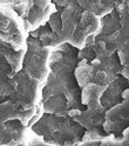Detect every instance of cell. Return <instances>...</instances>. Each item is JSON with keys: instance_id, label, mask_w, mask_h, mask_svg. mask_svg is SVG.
<instances>
[{"instance_id": "5bb4252c", "label": "cell", "mask_w": 129, "mask_h": 146, "mask_svg": "<svg viewBox=\"0 0 129 146\" xmlns=\"http://www.w3.org/2000/svg\"><path fill=\"white\" fill-rule=\"evenodd\" d=\"M100 1H103V0H100Z\"/></svg>"}, {"instance_id": "7a4b0ae2", "label": "cell", "mask_w": 129, "mask_h": 146, "mask_svg": "<svg viewBox=\"0 0 129 146\" xmlns=\"http://www.w3.org/2000/svg\"><path fill=\"white\" fill-rule=\"evenodd\" d=\"M36 106L34 108L24 110L18 103L7 100L0 104V124L7 123L10 120H20L21 125L27 126L35 113Z\"/></svg>"}, {"instance_id": "30bf717a", "label": "cell", "mask_w": 129, "mask_h": 146, "mask_svg": "<svg viewBox=\"0 0 129 146\" xmlns=\"http://www.w3.org/2000/svg\"><path fill=\"white\" fill-rule=\"evenodd\" d=\"M95 74V68L91 65H79V67L75 70V78L76 81L81 87H85L86 85L93 83Z\"/></svg>"}, {"instance_id": "8992f818", "label": "cell", "mask_w": 129, "mask_h": 146, "mask_svg": "<svg viewBox=\"0 0 129 146\" xmlns=\"http://www.w3.org/2000/svg\"><path fill=\"white\" fill-rule=\"evenodd\" d=\"M80 30L86 36H97L102 32V18L89 11H84L80 19Z\"/></svg>"}, {"instance_id": "9c48e42d", "label": "cell", "mask_w": 129, "mask_h": 146, "mask_svg": "<svg viewBox=\"0 0 129 146\" xmlns=\"http://www.w3.org/2000/svg\"><path fill=\"white\" fill-rule=\"evenodd\" d=\"M27 53V48L26 50H20V51H12V52H6L5 54V59L8 62V65L11 66L12 72L18 73L24 68V61H25V57Z\"/></svg>"}, {"instance_id": "8fae6325", "label": "cell", "mask_w": 129, "mask_h": 146, "mask_svg": "<svg viewBox=\"0 0 129 146\" xmlns=\"http://www.w3.org/2000/svg\"><path fill=\"white\" fill-rule=\"evenodd\" d=\"M48 25L51 27L52 32H54L55 34H61L62 32V19H61V13L55 12L54 14L51 15L49 20H48Z\"/></svg>"}, {"instance_id": "ba28073f", "label": "cell", "mask_w": 129, "mask_h": 146, "mask_svg": "<svg viewBox=\"0 0 129 146\" xmlns=\"http://www.w3.org/2000/svg\"><path fill=\"white\" fill-rule=\"evenodd\" d=\"M43 107H45V112L51 113L53 115L64 117L68 114L67 102H64L62 94L53 96V97L48 98L47 102L43 103Z\"/></svg>"}, {"instance_id": "3957f363", "label": "cell", "mask_w": 129, "mask_h": 146, "mask_svg": "<svg viewBox=\"0 0 129 146\" xmlns=\"http://www.w3.org/2000/svg\"><path fill=\"white\" fill-rule=\"evenodd\" d=\"M55 12H58V7L54 3H51L46 7H39L34 4L28 13L27 20L32 25L33 31H35V30H38L39 27L43 26L46 23H48L51 15L54 14Z\"/></svg>"}, {"instance_id": "277c9868", "label": "cell", "mask_w": 129, "mask_h": 146, "mask_svg": "<svg viewBox=\"0 0 129 146\" xmlns=\"http://www.w3.org/2000/svg\"><path fill=\"white\" fill-rule=\"evenodd\" d=\"M108 86L97 85L90 83L82 88L81 92V103L87 105L88 108H99L101 107V98L103 97Z\"/></svg>"}, {"instance_id": "6da1fadb", "label": "cell", "mask_w": 129, "mask_h": 146, "mask_svg": "<svg viewBox=\"0 0 129 146\" xmlns=\"http://www.w3.org/2000/svg\"><path fill=\"white\" fill-rule=\"evenodd\" d=\"M27 32L24 19L14 10L0 5V39L8 42L14 51L27 48Z\"/></svg>"}, {"instance_id": "52a82bcc", "label": "cell", "mask_w": 129, "mask_h": 146, "mask_svg": "<svg viewBox=\"0 0 129 146\" xmlns=\"http://www.w3.org/2000/svg\"><path fill=\"white\" fill-rule=\"evenodd\" d=\"M24 138V130L16 125H6L5 123L0 124V146H8V145H18L22 141Z\"/></svg>"}, {"instance_id": "4fadbf2b", "label": "cell", "mask_w": 129, "mask_h": 146, "mask_svg": "<svg viewBox=\"0 0 129 146\" xmlns=\"http://www.w3.org/2000/svg\"><path fill=\"white\" fill-rule=\"evenodd\" d=\"M53 0H34V4L39 7H46L47 5H49Z\"/></svg>"}, {"instance_id": "5b68a950", "label": "cell", "mask_w": 129, "mask_h": 146, "mask_svg": "<svg viewBox=\"0 0 129 146\" xmlns=\"http://www.w3.org/2000/svg\"><path fill=\"white\" fill-rule=\"evenodd\" d=\"M105 108L101 106L99 108H88L87 111L81 112L74 119L81 124V126L88 129V131H91L96 129V126L102 125L106 120V117H103Z\"/></svg>"}, {"instance_id": "7c38bea8", "label": "cell", "mask_w": 129, "mask_h": 146, "mask_svg": "<svg viewBox=\"0 0 129 146\" xmlns=\"http://www.w3.org/2000/svg\"><path fill=\"white\" fill-rule=\"evenodd\" d=\"M55 3H57V5H59V6L67 7V6H69V5L75 4L76 0H55Z\"/></svg>"}]
</instances>
